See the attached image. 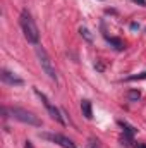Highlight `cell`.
Instances as JSON below:
<instances>
[{
  "mask_svg": "<svg viewBox=\"0 0 146 148\" xmlns=\"http://www.w3.org/2000/svg\"><path fill=\"white\" fill-rule=\"evenodd\" d=\"M19 24H21V29H23L26 40L31 45H38V41H40V31H38V26H36V23H35V19L31 17V14L28 10H23L21 12Z\"/></svg>",
  "mask_w": 146,
  "mask_h": 148,
  "instance_id": "cell-1",
  "label": "cell"
},
{
  "mask_svg": "<svg viewBox=\"0 0 146 148\" xmlns=\"http://www.w3.org/2000/svg\"><path fill=\"white\" fill-rule=\"evenodd\" d=\"M10 112V115L14 117V119H17L19 122H24V124H28V126H35V127H40L41 126V121H40V117L35 115L33 112L26 110V109H21V107H12V109H9Z\"/></svg>",
  "mask_w": 146,
  "mask_h": 148,
  "instance_id": "cell-2",
  "label": "cell"
},
{
  "mask_svg": "<svg viewBox=\"0 0 146 148\" xmlns=\"http://www.w3.org/2000/svg\"><path fill=\"white\" fill-rule=\"evenodd\" d=\"M36 55H38V60H40L41 69L45 71V74H46L52 81H55V83H57V71H55L53 62H52L50 55L46 53V50H45L43 47H36Z\"/></svg>",
  "mask_w": 146,
  "mask_h": 148,
  "instance_id": "cell-3",
  "label": "cell"
},
{
  "mask_svg": "<svg viewBox=\"0 0 146 148\" xmlns=\"http://www.w3.org/2000/svg\"><path fill=\"white\" fill-rule=\"evenodd\" d=\"M35 93H36L38 97L41 98V102H43V105H45V109L48 110V114H50V117L52 119H55L57 122H60V124H64V119H62V115H60V110L55 107V105H52V102L46 98V95H43L40 90H35Z\"/></svg>",
  "mask_w": 146,
  "mask_h": 148,
  "instance_id": "cell-4",
  "label": "cell"
},
{
  "mask_svg": "<svg viewBox=\"0 0 146 148\" xmlns=\"http://www.w3.org/2000/svg\"><path fill=\"white\" fill-rule=\"evenodd\" d=\"M41 138H45V140H50V141H53V143H57V145H60L62 148H76L74 145V141L71 138H67V136H64V134H48V133H43V134H40Z\"/></svg>",
  "mask_w": 146,
  "mask_h": 148,
  "instance_id": "cell-5",
  "label": "cell"
},
{
  "mask_svg": "<svg viewBox=\"0 0 146 148\" xmlns=\"http://www.w3.org/2000/svg\"><path fill=\"white\" fill-rule=\"evenodd\" d=\"M0 77H2V81H3L5 84H10V86H23V84H24V81H23L19 76H16L14 73H10V71H7V69H2Z\"/></svg>",
  "mask_w": 146,
  "mask_h": 148,
  "instance_id": "cell-6",
  "label": "cell"
},
{
  "mask_svg": "<svg viewBox=\"0 0 146 148\" xmlns=\"http://www.w3.org/2000/svg\"><path fill=\"white\" fill-rule=\"evenodd\" d=\"M81 110H83V115L86 119H93V107H91L89 100H83L81 102Z\"/></svg>",
  "mask_w": 146,
  "mask_h": 148,
  "instance_id": "cell-7",
  "label": "cell"
},
{
  "mask_svg": "<svg viewBox=\"0 0 146 148\" xmlns=\"http://www.w3.org/2000/svg\"><path fill=\"white\" fill-rule=\"evenodd\" d=\"M105 40L108 41V43H110V45H112V47H113V48H115V50H119V52L126 48V47H124V41H122L120 38H112V36H105Z\"/></svg>",
  "mask_w": 146,
  "mask_h": 148,
  "instance_id": "cell-8",
  "label": "cell"
},
{
  "mask_svg": "<svg viewBox=\"0 0 146 148\" xmlns=\"http://www.w3.org/2000/svg\"><path fill=\"white\" fill-rule=\"evenodd\" d=\"M119 126L124 129V134H127V136H134V134H136V127L129 126L127 122H124V121H119Z\"/></svg>",
  "mask_w": 146,
  "mask_h": 148,
  "instance_id": "cell-9",
  "label": "cell"
},
{
  "mask_svg": "<svg viewBox=\"0 0 146 148\" xmlns=\"http://www.w3.org/2000/svg\"><path fill=\"white\" fill-rule=\"evenodd\" d=\"M127 98H129L131 102H138V100L141 98V93H139L138 90H131V91L127 93Z\"/></svg>",
  "mask_w": 146,
  "mask_h": 148,
  "instance_id": "cell-10",
  "label": "cell"
},
{
  "mask_svg": "<svg viewBox=\"0 0 146 148\" xmlns=\"http://www.w3.org/2000/svg\"><path fill=\"white\" fill-rule=\"evenodd\" d=\"M79 33H81V36L84 38L86 41H89V43L93 41V36H91V33L88 31V28H79Z\"/></svg>",
  "mask_w": 146,
  "mask_h": 148,
  "instance_id": "cell-11",
  "label": "cell"
},
{
  "mask_svg": "<svg viewBox=\"0 0 146 148\" xmlns=\"http://www.w3.org/2000/svg\"><path fill=\"white\" fill-rule=\"evenodd\" d=\"M138 79H146V71L141 74H138V76H131V77H127V81H138Z\"/></svg>",
  "mask_w": 146,
  "mask_h": 148,
  "instance_id": "cell-12",
  "label": "cell"
},
{
  "mask_svg": "<svg viewBox=\"0 0 146 148\" xmlns=\"http://www.w3.org/2000/svg\"><path fill=\"white\" fill-rule=\"evenodd\" d=\"M24 148H33V143H31L29 140H26V143H24Z\"/></svg>",
  "mask_w": 146,
  "mask_h": 148,
  "instance_id": "cell-13",
  "label": "cell"
},
{
  "mask_svg": "<svg viewBox=\"0 0 146 148\" xmlns=\"http://www.w3.org/2000/svg\"><path fill=\"white\" fill-rule=\"evenodd\" d=\"M132 2H136V3H139V5H146V0H132Z\"/></svg>",
  "mask_w": 146,
  "mask_h": 148,
  "instance_id": "cell-14",
  "label": "cell"
},
{
  "mask_svg": "<svg viewBox=\"0 0 146 148\" xmlns=\"http://www.w3.org/2000/svg\"><path fill=\"white\" fill-rule=\"evenodd\" d=\"M131 28H132V29H138V28H139V26H138V24H136V23H131Z\"/></svg>",
  "mask_w": 146,
  "mask_h": 148,
  "instance_id": "cell-15",
  "label": "cell"
},
{
  "mask_svg": "<svg viewBox=\"0 0 146 148\" xmlns=\"http://www.w3.org/2000/svg\"><path fill=\"white\" fill-rule=\"evenodd\" d=\"M136 148H146V143H141V145H138Z\"/></svg>",
  "mask_w": 146,
  "mask_h": 148,
  "instance_id": "cell-16",
  "label": "cell"
}]
</instances>
